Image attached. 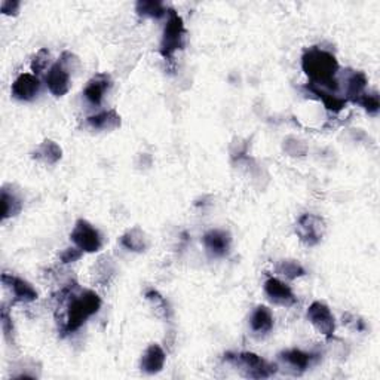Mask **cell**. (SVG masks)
I'll return each mask as SVG.
<instances>
[{
    "label": "cell",
    "instance_id": "obj_18",
    "mask_svg": "<svg viewBox=\"0 0 380 380\" xmlns=\"http://www.w3.org/2000/svg\"><path fill=\"white\" fill-rule=\"evenodd\" d=\"M121 245L132 253H144L149 249V238L143 229L136 226L121 236Z\"/></svg>",
    "mask_w": 380,
    "mask_h": 380
},
{
    "label": "cell",
    "instance_id": "obj_20",
    "mask_svg": "<svg viewBox=\"0 0 380 380\" xmlns=\"http://www.w3.org/2000/svg\"><path fill=\"white\" fill-rule=\"evenodd\" d=\"M251 330L259 335H266L273 329V315L266 306H257L250 316Z\"/></svg>",
    "mask_w": 380,
    "mask_h": 380
},
{
    "label": "cell",
    "instance_id": "obj_13",
    "mask_svg": "<svg viewBox=\"0 0 380 380\" xmlns=\"http://www.w3.org/2000/svg\"><path fill=\"white\" fill-rule=\"evenodd\" d=\"M279 359L284 362L286 366H288L290 370H293L294 376H300L303 375L309 367L315 364L318 355L311 352H305L302 349H287L279 353Z\"/></svg>",
    "mask_w": 380,
    "mask_h": 380
},
{
    "label": "cell",
    "instance_id": "obj_16",
    "mask_svg": "<svg viewBox=\"0 0 380 380\" xmlns=\"http://www.w3.org/2000/svg\"><path fill=\"white\" fill-rule=\"evenodd\" d=\"M122 125L121 114L114 110H104L86 118V127L94 131H113Z\"/></svg>",
    "mask_w": 380,
    "mask_h": 380
},
{
    "label": "cell",
    "instance_id": "obj_28",
    "mask_svg": "<svg viewBox=\"0 0 380 380\" xmlns=\"http://www.w3.org/2000/svg\"><path fill=\"white\" fill-rule=\"evenodd\" d=\"M0 320H2V330H3L5 340L10 344H15V330H14L12 316L10 314V309H8L5 305L2 306V314H0Z\"/></svg>",
    "mask_w": 380,
    "mask_h": 380
},
{
    "label": "cell",
    "instance_id": "obj_2",
    "mask_svg": "<svg viewBox=\"0 0 380 380\" xmlns=\"http://www.w3.org/2000/svg\"><path fill=\"white\" fill-rule=\"evenodd\" d=\"M302 68L311 84L331 92L339 90L335 79L339 73V61L331 52L318 47L306 49L302 55Z\"/></svg>",
    "mask_w": 380,
    "mask_h": 380
},
{
    "label": "cell",
    "instance_id": "obj_9",
    "mask_svg": "<svg viewBox=\"0 0 380 380\" xmlns=\"http://www.w3.org/2000/svg\"><path fill=\"white\" fill-rule=\"evenodd\" d=\"M202 244H204L205 250L211 257L222 259V257H226L229 251H231L232 238H231V233L226 231L213 229V231H208L204 236H202Z\"/></svg>",
    "mask_w": 380,
    "mask_h": 380
},
{
    "label": "cell",
    "instance_id": "obj_32",
    "mask_svg": "<svg viewBox=\"0 0 380 380\" xmlns=\"http://www.w3.org/2000/svg\"><path fill=\"white\" fill-rule=\"evenodd\" d=\"M20 8H21V3L18 0H5V2H2V5H0V11H2L3 15L15 16L18 15Z\"/></svg>",
    "mask_w": 380,
    "mask_h": 380
},
{
    "label": "cell",
    "instance_id": "obj_7",
    "mask_svg": "<svg viewBox=\"0 0 380 380\" xmlns=\"http://www.w3.org/2000/svg\"><path fill=\"white\" fill-rule=\"evenodd\" d=\"M306 316L309 322L315 327L318 333L325 335L327 339L333 338V334L335 331V320H334V315L330 311V307L325 303L314 302L307 307Z\"/></svg>",
    "mask_w": 380,
    "mask_h": 380
},
{
    "label": "cell",
    "instance_id": "obj_21",
    "mask_svg": "<svg viewBox=\"0 0 380 380\" xmlns=\"http://www.w3.org/2000/svg\"><path fill=\"white\" fill-rule=\"evenodd\" d=\"M24 207L23 199L16 195L14 190H10L6 188L2 189V220L12 218L18 216Z\"/></svg>",
    "mask_w": 380,
    "mask_h": 380
},
{
    "label": "cell",
    "instance_id": "obj_8",
    "mask_svg": "<svg viewBox=\"0 0 380 380\" xmlns=\"http://www.w3.org/2000/svg\"><path fill=\"white\" fill-rule=\"evenodd\" d=\"M2 284L6 290L11 291L14 297V303H31L36 302L39 293L33 288L30 282L24 281L23 278H18L11 273H3L2 275Z\"/></svg>",
    "mask_w": 380,
    "mask_h": 380
},
{
    "label": "cell",
    "instance_id": "obj_27",
    "mask_svg": "<svg viewBox=\"0 0 380 380\" xmlns=\"http://www.w3.org/2000/svg\"><path fill=\"white\" fill-rule=\"evenodd\" d=\"M355 104H359L371 116H376L380 110V99L376 91L373 92H364L359 99L355 101Z\"/></svg>",
    "mask_w": 380,
    "mask_h": 380
},
{
    "label": "cell",
    "instance_id": "obj_1",
    "mask_svg": "<svg viewBox=\"0 0 380 380\" xmlns=\"http://www.w3.org/2000/svg\"><path fill=\"white\" fill-rule=\"evenodd\" d=\"M64 288L68 303L66 309V321L61 325V333L66 335L77 331L91 316L99 314L101 309V299L91 290H81L77 293L79 288L76 282Z\"/></svg>",
    "mask_w": 380,
    "mask_h": 380
},
{
    "label": "cell",
    "instance_id": "obj_4",
    "mask_svg": "<svg viewBox=\"0 0 380 380\" xmlns=\"http://www.w3.org/2000/svg\"><path fill=\"white\" fill-rule=\"evenodd\" d=\"M166 15H168V20L164 29L159 52H161V55L165 60L173 61L175 52L181 51L184 48L186 34H188V31H186L183 18L174 10H168Z\"/></svg>",
    "mask_w": 380,
    "mask_h": 380
},
{
    "label": "cell",
    "instance_id": "obj_11",
    "mask_svg": "<svg viewBox=\"0 0 380 380\" xmlns=\"http://www.w3.org/2000/svg\"><path fill=\"white\" fill-rule=\"evenodd\" d=\"M45 82L49 92L55 97H64L70 91V73L63 61L60 60L51 66Z\"/></svg>",
    "mask_w": 380,
    "mask_h": 380
},
{
    "label": "cell",
    "instance_id": "obj_19",
    "mask_svg": "<svg viewBox=\"0 0 380 380\" xmlns=\"http://www.w3.org/2000/svg\"><path fill=\"white\" fill-rule=\"evenodd\" d=\"M306 90L309 92H312L314 95H316V99H320L322 101V104L325 105V109L329 110V112L339 113V112H342L344 109V105L348 104L346 99H340V97L335 95L334 92L327 91V90H324V88L316 86V85H314L311 82L306 85Z\"/></svg>",
    "mask_w": 380,
    "mask_h": 380
},
{
    "label": "cell",
    "instance_id": "obj_17",
    "mask_svg": "<svg viewBox=\"0 0 380 380\" xmlns=\"http://www.w3.org/2000/svg\"><path fill=\"white\" fill-rule=\"evenodd\" d=\"M31 157L34 161L45 165H55L63 157V149H61L54 140H43L42 143L33 150Z\"/></svg>",
    "mask_w": 380,
    "mask_h": 380
},
{
    "label": "cell",
    "instance_id": "obj_12",
    "mask_svg": "<svg viewBox=\"0 0 380 380\" xmlns=\"http://www.w3.org/2000/svg\"><path fill=\"white\" fill-rule=\"evenodd\" d=\"M264 293L273 305L290 307L297 303V297L293 293V290L287 286L284 281L278 278H269L264 282Z\"/></svg>",
    "mask_w": 380,
    "mask_h": 380
},
{
    "label": "cell",
    "instance_id": "obj_25",
    "mask_svg": "<svg viewBox=\"0 0 380 380\" xmlns=\"http://www.w3.org/2000/svg\"><path fill=\"white\" fill-rule=\"evenodd\" d=\"M277 272L279 273L281 277H284V278L291 279V281L306 275L305 268L300 263H297L296 260H282V262H279L278 266H277Z\"/></svg>",
    "mask_w": 380,
    "mask_h": 380
},
{
    "label": "cell",
    "instance_id": "obj_31",
    "mask_svg": "<svg viewBox=\"0 0 380 380\" xmlns=\"http://www.w3.org/2000/svg\"><path fill=\"white\" fill-rule=\"evenodd\" d=\"M343 324H346L348 327H351V329L357 330V331H364L367 329L366 322L362 321L359 316L353 315V314H349V312L343 315Z\"/></svg>",
    "mask_w": 380,
    "mask_h": 380
},
{
    "label": "cell",
    "instance_id": "obj_5",
    "mask_svg": "<svg viewBox=\"0 0 380 380\" xmlns=\"http://www.w3.org/2000/svg\"><path fill=\"white\" fill-rule=\"evenodd\" d=\"M70 240L84 253H97L103 246V238L99 229L84 218L76 222L72 233H70Z\"/></svg>",
    "mask_w": 380,
    "mask_h": 380
},
{
    "label": "cell",
    "instance_id": "obj_10",
    "mask_svg": "<svg viewBox=\"0 0 380 380\" xmlns=\"http://www.w3.org/2000/svg\"><path fill=\"white\" fill-rule=\"evenodd\" d=\"M40 92V79L31 73H21L15 79L11 94L18 101H33Z\"/></svg>",
    "mask_w": 380,
    "mask_h": 380
},
{
    "label": "cell",
    "instance_id": "obj_30",
    "mask_svg": "<svg viewBox=\"0 0 380 380\" xmlns=\"http://www.w3.org/2000/svg\"><path fill=\"white\" fill-rule=\"evenodd\" d=\"M82 255H84L82 250H79L77 246H70V249H67V250H64L63 253H61L60 260H61V263L68 264V263L77 262L79 259L82 257Z\"/></svg>",
    "mask_w": 380,
    "mask_h": 380
},
{
    "label": "cell",
    "instance_id": "obj_24",
    "mask_svg": "<svg viewBox=\"0 0 380 380\" xmlns=\"http://www.w3.org/2000/svg\"><path fill=\"white\" fill-rule=\"evenodd\" d=\"M144 297L147 299V302H150V305H152V307L155 309V314L159 318H165V320H168V318L171 316L170 305H168L166 299L161 293H159L157 290H155V288L147 290Z\"/></svg>",
    "mask_w": 380,
    "mask_h": 380
},
{
    "label": "cell",
    "instance_id": "obj_14",
    "mask_svg": "<svg viewBox=\"0 0 380 380\" xmlns=\"http://www.w3.org/2000/svg\"><path fill=\"white\" fill-rule=\"evenodd\" d=\"M112 85H113V82H112L110 75L97 73L92 79L88 81V84L85 86V90H84L85 100L92 105H100L103 103L104 94L110 90Z\"/></svg>",
    "mask_w": 380,
    "mask_h": 380
},
{
    "label": "cell",
    "instance_id": "obj_3",
    "mask_svg": "<svg viewBox=\"0 0 380 380\" xmlns=\"http://www.w3.org/2000/svg\"><path fill=\"white\" fill-rule=\"evenodd\" d=\"M225 361L240 368L242 376L249 379H269L277 375L278 366L272 364L254 352H227Z\"/></svg>",
    "mask_w": 380,
    "mask_h": 380
},
{
    "label": "cell",
    "instance_id": "obj_15",
    "mask_svg": "<svg viewBox=\"0 0 380 380\" xmlns=\"http://www.w3.org/2000/svg\"><path fill=\"white\" fill-rule=\"evenodd\" d=\"M166 355L159 344L153 343L144 351L140 359V370L146 375H157L165 366Z\"/></svg>",
    "mask_w": 380,
    "mask_h": 380
},
{
    "label": "cell",
    "instance_id": "obj_22",
    "mask_svg": "<svg viewBox=\"0 0 380 380\" xmlns=\"http://www.w3.org/2000/svg\"><path fill=\"white\" fill-rule=\"evenodd\" d=\"M368 84L367 75L364 72H353L348 77L346 84V101L355 103L359 97L366 92V88Z\"/></svg>",
    "mask_w": 380,
    "mask_h": 380
},
{
    "label": "cell",
    "instance_id": "obj_6",
    "mask_svg": "<svg viewBox=\"0 0 380 380\" xmlns=\"http://www.w3.org/2000/svg\"><path fill=\"white\" fill-rule=\"evenodd\" d=\"M296 233L299 240L307 246H315L322 241L325 233V223L320 216L311 213L302 214L296 223Z\"/></svg>",
    "mask_w": 380,
    "mask_h": 380
},
{
    "label": "cell",
    "instance_id": "obj_23",
    "mask_svg": "<svg viewBox=\"0 0 380 380\" xmlns=\"http://www.w3.org/2000/svg\"><path fill=\"white\" fill-rule=\"evenodd\" d=\"M136 12L143 18L159 20L168 14V10L159 0H138L136 3Z\"/></svg>",
    "mask_w": 380,
    "mask_h": 380
},
{
    "label": "cell",
    "instance_id": "obj_26",
    "mask_svg": "<svg viewBox=\"0 0 380 380\" xmlns=\"http://www.w3.org/2000/svg\"><path fill=\"white\" fill-rule=\"evenodd\" d=\"M95 272H94V277L97 279V282H101V284H109L110 278L114 275V268H113V263L112 260L105 255V257H101L99 260V263L94 266Z\"/></svg>",
    "mask_w": 380,
    "mask_h": 380
},
{
    "label": "cell",
    "instance_id": "obj_29",
    "mask_svg": "<svg viewBox=\"0 0 380 380\" xmlns=\"http://www.w3.org/2000/svg\"><path fill=\"white\" fill-rule=\"evenodd\" d=\"M49 58H51V52L47 48L39 49L36 52V55H34L33 60H31V72H33V75L39 76L40 73L45 72L48 64H49Z\"/></svg>",
    "mask_w": 380,
    "mask_h": 380
}]
</instances>
